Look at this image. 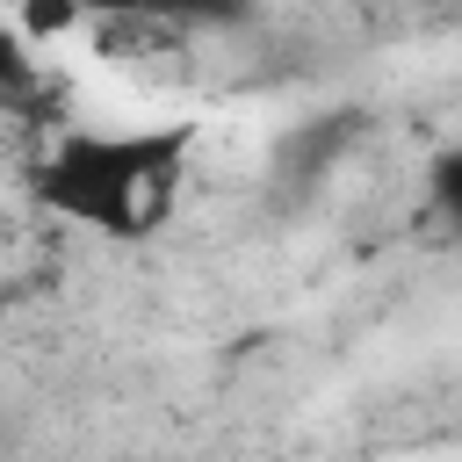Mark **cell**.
Segmentation results:
<instances>
[{
  "instance_id": "1",
  "label": "cell",
  "mask_w": 462,
  "mask_h": 462,
  "mask_svg": "<svg viewBox=\"0 0 462 462\" xmlns=\"http://www.w3.org/2000/svg\"><path fill=\"white\" fill-rule=\"evenodd\" d=\"M433 202H440L448 224H462V152H448V159L433 166Z\"/></svg>"
}]
</instances>
